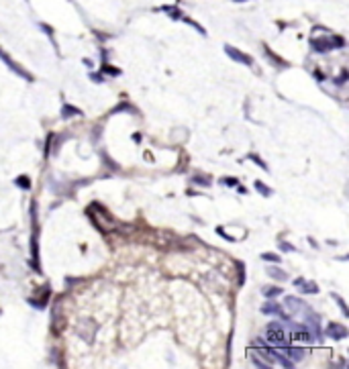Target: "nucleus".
I'll use <instances>...</instances> for the list:
<instances>
[{"label": "nucleus", "instance_id": "obj_19", "mask_svg": "<svg viewBox=\"0 0 349 369\" xmlns=\"http://www.w3.org/2000/svg\"><path fill=\"white\" fill-rule=\"evenodd\" d=\"M335 300H337V302H339V306H341V310H343V314H345V316H347V314H349V312H347V306H345V302H343V300H341V298H339V296H335Z\"/></svg>", "mask_w": 349, "mask_h": 369}, {"label": "nucleus", "instance_id": "obj_16", "mask_svg": "<svg viewBox=\"0 0 349 369\" xmlns=\"http://www.w3.org/2000/svg\"><path fill=\"white\" fill-rule=\"evenodd\" d=\"M251 363H253L255 367H261V369H264V367H268V363H264V361H259L257 353H253V355H251Z\"/></svg>", "mask_w": 349, "mask_h": 369}, {"label": "nucleus", "instance_id": "obj_12", "mask_svg": "<svg viewBox=\"0 0 349 369\" xmlns=\"http://www.w3.org/2000/svg\"><path fill=\"white\" fill-rule=\"evenodd\" d=\"M261 292H264V296H266V298H276V296H280V294H282V290H280L278 286H266V288L261 290Z\"/></svg>", "mask_w": 349, "mask_h": 369}, {"label": "nucleus", "instance_id": "obj_20", "mask_svg": "<svg viewBox=\"0 0 349 369\" xmlns=\"http://www.w3.org/2000/svg\"><path fill=\"white\" fill-rule=\"evenodd\" d=\"M280 249H282V251H294V247L288 245V243H280Z\"/></svg>", "mask_w": 349, "mask_h": 369}, {"label": "nucleus", "instance_id": "obj_17", "mask_svg": "<svg viewBox=\"0 0 349 369\" xmlns=\"http://www.w3.org/2000/svg\"><path fill=\"white\" fill-rule=\"evenodd\" d=\"M249 159H251V161H253V163H257V165H259V167H261V169H268V165H266V163H264V161H261V159H259V157H257V155H249Z\"/></svg>", "mask_w": 349, "mask_h": 369}, {"label": "nucleus", "instance_id": "obj_14", "mask_svg": "<svg viewBox=\"0 0 349 369\" xmlns=\"http://www.w3.org/2000/svg\"><path fill=\"white\" fill-rule=\"evenodd\" d=\"M255 190H259L261 196H270V194H272V190H270L268 186H264L261 182H255Z\"/></svg>", "mask_w": 349, "mask_h": 369}, {"label": "nucleus", "instance_id": "obj_23", "mask_svg": "<svg viewBox=\"0 0 349 369\" xmlns=\"http://www.w3.org/2000/svg\"><path fill=\"white\" fill-rule=\"evenodd\" d=\"M237 2H243V0H237Z\"/></svg>", "mask_w": 349, "mask_h": 369}, {"label": "nucleus", "instance_id": "obj_22", "mask_svg": "<svg viewBox=\"0 0 349 369\" xmlns=\"http://www.w3.org/2000/svg\"><path fill=\"white\" fill-rule=\"evenodd\" d=\"M225 184H227V186H239L237 180H225Z\"/></svg>", "mask_w": 349, "mask_h": 369}, {"label": "nucleus", "instance_id": "obj_4", "mask_svg": "<svg viewBox=\"0 0 349 369\" xmlns=\"http://www.w3.org/2000/svg\"><path fill=\"white\" fill-rule=\"evenodd\" d=\"M327 335L333 337V339H337V341H341V339L347 337V329L341 327V324H337V322H331V324H329V329H327Z\"/></svg>", "mask_w": 349, "mask_h": 369}, {"label": "nucleus", "instance_id": "obj_7", "mask_svg": "<svg viewBox=\"0 0 349 369\" xmlns=\"http://www.w3.org/2000/svg\"><path fill=\"white\" fill-rule=\"evenodd\" d=\"M261 312H264V314H272V316H280L284 310H282L280 304H276V302H268L266 306H261Z\"/></svg>", "mask_w": 349, "mask_h": 369}, {"label": "nucleus", "instance_id": "obj_13", "mask_svg": "<svg viewBox=\"0 0 349 369\" xmlns=\"http://www.w3.org/2000/svg\"><path fill=\"white\" fill-rule=\"evenodd\" d=\"M65 119H68L70 115H82V111H78V108H74V106H68V104H65L63 106V113H61Z\"/></svg>", "mask_w": 349, "mask_h": 369}, {"label": "nucleus", "instance_id": "obj_5", "mask_svg": "<svg viewBox=\"0 0 349 369\" xmlns=\"http://www.w3.org/2000/svg\"><path fill=\"white\" fill-rule=\"evenodd\" d=\"M294 284L298 288H302V292H307V294H317L319 292V286L315 284V281H304L302 277H298V279H294Z\"/></svg>", "mask_w": 349, "mask_h": 369}, {"label": "nucleus", "instance_id": "obj_1", "mask_svg": "<svg viewBox=\"0 0 349 369\" xmlns=\"http://www.w3.org/2000/svg\"><path fill=\"white\" fill-rule=\"evenodd\" d=\"M266 341L276 345V347H284L286 345V331L284 327H282L280 322H270L268 327H266Z\"/></svg>", "mask_w": 349, "mask_h": 369}, {"label": "nucleus", "instance_id": "obj_2", "mask_svg": "<svg viewBox=\"0 0 349 369\" xmlns=\"http://www.w3.org/2000/svg\"><path fill=\"white\" fill-rule=\"evenodd\" d=\"M292 327V341H302V343H311V341H315V337H313V333L309 331V327L307 324H290Z\"/></svg>", "mask_w": 349, "mask_h": 369}, {"label": "nucleus", "instance_id": "obj_15", "mask_svg": "<svg viewBox=\"0 0 349 369\" xmlns=\"http://www.w3.org/2000/svg\"><path fill=\"white\" fill-rule=\"evenodd\" d=\"M261 259H264V261H272V263H280V257L276 253H264Z\"/></svg>", "mask_w": 349, "mask_h": 369}, {"label": "nucleus", "instance_id": "obj_6", "mask_svg": "<svg viewBox=\"0 0 349 369\" xmlns=\"http://www.w3.org/2000/svg\"><path fill=\"white\" fill-rule=\"evenodd\" d=\"M284 353L288 355V359H290L292 363H296V361L304 359V355H307V351H304V349H294V347H286V349H284Z\"/></svg>", "mask_w": 349, "mask_h": 369}, {"label": "nucleus", "instance_id": "obj_9", "mask_svg": "<svg viewBox=\"0 0 349 369\" xmlns=\"http://www.w3.org/2000/svg\"><path fill=\"white\" fill-rule=\"evenodd\" d=\"M0 57H2V59H4V63H6V66H8V68H10V70H12L14 74H18V76H23V78H27V80H31V76H29L27 72H23V70H20V68H16V66H14V63L10 61V57H6V55H4L2 51H0Z\"/></svg>", "mask_w": 349, "mask_h": 369}, {"label": "nucleus", "instance_id": "obj_21", "mask_svg": "<svg viewBox=\"0 0 349 369\" xmlns=\"http://www.w3.org/2000/svg\"><path fill=\"white\" fill-rule=\"evenodd\" d=\"M194 182H196V184H202V186H208V184H210L208 180H202V178H194Z\"/></svg>", "mask_w": 349, "mask_h": 369}, {"label": "nucleus", "instance_id": "obj_8", "mask_svg": "<svg viewBox=\"0 0 349 369\" xmlns=\"http://www.w3.org/2000/svg\"><path fill=\"white\" fill-rule=\"evenodd\" d=\"M313 45H315V49L317 51H329V49H333L335 45H333V39L331 41H325V39H315L313 41Z\"/></svg>", "mask_w": 349, "mask_h": 369}, {"label": "nucleus", "instance_id": "obj_3", "mask_svg": "<svg viewBox=\"0 0 349 369\" xmlns=\"http://www.w3.org/2000/svg\"><path fill=\"white\" fill-rule=\"evenodd\" d=\"M225 51H227V55H229L231 59H235V61H239V63H245V66H251V57H249V55H245V53H241L239 49L225 47Z\"/></svg>", "mask_w": 349, "mask_h": 369}, {"label": "nucleus", "instance_id": "obj_10", "mask_svg": "<svg viewBox=\"0 0 349 369\" xmlns=\"http://www.w3.org/2000/svg\"><path fill=\"white\" fill-rule=\"evenodd\" d=\"M286 304H288V306H290V310H304V308H307V304H304L302 300H298V298H286Z\"/></svg>", "mask_w": 349, "mask_h": 369}, {"label": "nucleus", "instance_id": "obj_11", "mask_svg": "<svg viewBox=\"0 0 349 369\" xmlns=\"http://www.w3.org/2000/svg\"><path fill=\"white\" fill-rule=\"evenodd\" d=\"M268 275L270 277H274V279H278V281H286V271H282V269H278V267H270L268 269Z\"/></svg>", "mask_w": 349, "mask_h": 369}, {"label": "nucleus", "instance_id": "obj_18", "mask_svg": "<svg viewBox=\"0 0 349 369\" xmlns=\"http://www.w3.org/2000/svg\"><path fill=\"white\" fill-rule=\"evenodd\" d=\"M16 186H23V188H29L31 186V182H29V178H16Z\"/></svg>", "mask_w": 349, "mask_h": 369}]
</instances>
